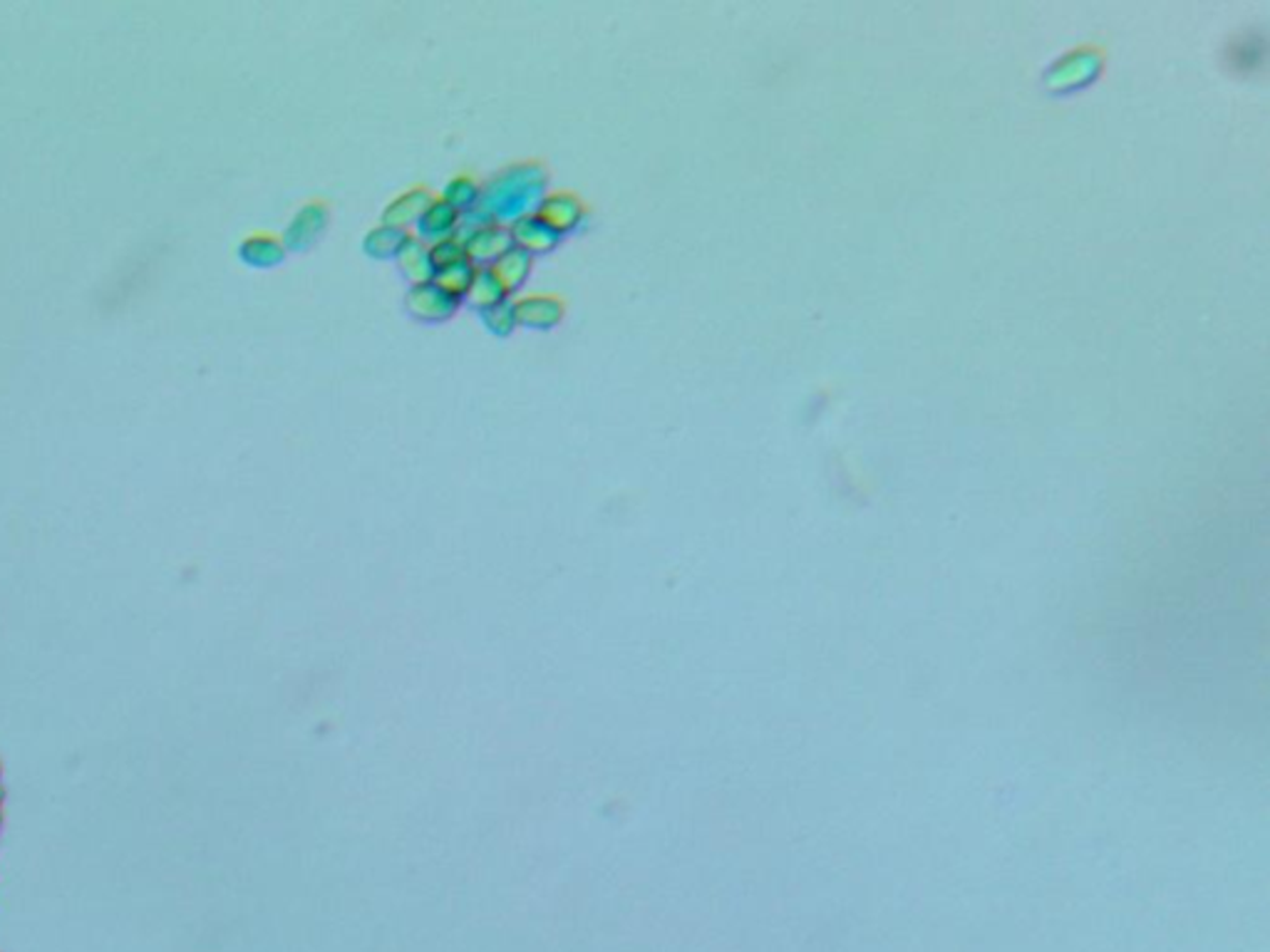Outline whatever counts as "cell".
<instances>
[{
    "label": "cell",
    "mask_w": 1270,
    "mask_h": 952,
    "mask_svg": "<svg viewBox=\"0 0 1270 952\" xmlns=\"http://www.w3.org/2000/svg\"><path fill=\"white\" fill-rule=\"evenodd\" d=\"M546 169L536 162L511 164L502 169L482 186L477 206L459 217L457 238H464L467 233L482 229V226H507L514 224L516 219L536 213L541 201L546 199Z\"/></svg>",
    "instance_id": "obj_1"
},
{
    "label": "cell",
    "mask_w": 1270,
    "mask_h": 952,
    "mask_svg": "<svg viewBox=\"0 0 1270 952\" xmlns=\"http://www.w3.org/2000/svg\"><path fill=\"white\" fill-rule=\"evenodd\" d=\"M462 243H464V256L470 258L477 268L495 266L499 258H502L511 249V246H514L507 226H499V224H489V226H482V229L470 231L462 238Z\"/></svg>",
    "instance_id": "obj_2"
},
{
    "label": "cell",
    "mask_w": 1270,
    "mask_h": 952,
    "mask_svg": "<svg viewBox=\"0 0 1270 952\" xmlns=\"http://www.w3.org/2000/svg\"><path fill=\"white\" fill-rule=\"evenodd\" d=\"M404 306L417 320H447L457 311L459 300L445 293L434 281L417 283L404 295Z\"/></svg>",
    "instance_id": "obj_3"
},
{
    "label": "cell",
    "mask_w": 1270,
    "mask_h": 952,
    "mask_svg": "<svg viewBox=\"0 0 1270 952\" xmlns=\"http://www.w3.org/2000/svg\"><path fill=\"white\" fill-rule=\"evenodd\" d=\"M536 217H539L546 226H552L559 236H564V233L578 229V226L584 224L586 206H584V201L576 197V194L554 192V194H546V199L541 201V206L536 209Z\"/></svg>",
    "instance_id": "obj_4"
},
{
    "label": "cell",
    "mask_w": 1270,
    "mask_h": 952,
    "mask_svg": "<svg viewBox=\"0 0 1270 952\" xmlns=\"http://www.w3.org/2000/svg\"><path fill=\"white\" fill-rule=\"evenodd\" d=\"M516 325L534 330H552L564 318V302L556 295H527L514 302Z\"/></svg>",
    "instance_id": "obj_5"
},
{
    "label": "cell",
    "mask_w": 1270,
    "mask_h": 952,
    "mask_svg": "<svg viewBox=\"0 0 1270 952\" xmlns=\"http://www.w3.org/2000/svg\"><path fill=\"white\" fill-rule=\"evenodd\" d=\"M507 229L516 249L527 251V254H546V251H554L556 246L561 243L559 233H556L552 226L543 224L536 213L516 219Z\"/></svg>",
    "instance_id": "obj_6"
},
{
    "label": "cell",
    "mask_w": 1270,
    "mask_h": 952,
    "mask_svg": "<svg viewBox=\"0 0 1270 952\" xmlns=\"http://www.w3.org/2000/svg\"><path fill=\"white\" fill-rule=\"evenodd\" d=\"M438 199L432 192L425 186H415L410 189V192H404L397 197L393 204H388V209L383 211V224L385 226H395V229H407V226L417 224V221L422 219V213H425L429 206H432V201Z\"/></svg>",
    "instance_id": "obj_7"
},
{
    "label": "cell",
    "mask_w": 1270,
    "mask_h": 952,
    "mask_svg": "<svg viewBox=\"0 0 1270 952\" xmlns=\"http://www.w3.org/2000/svg\"><path fill=\"white\" fill-rule=\"evenodd\" d=\"M459 213L457 209H452L450 204H447L445 199H434L432 206L422 213V219L417 221V233H420V241L422 243H438L442 238L454 236L457 233L459 226Z\"/></svg>",
    "instance_id": "obj_8"
},
{
    "label": "cell",
    "mask_w": 1270,
    "mask_h": 952,
    "mask_svg": "<svg viewBox=\"0 0 1270 952\" xmlns=\"http://www.w3.org/2000/svg\"><path fill=\"white\" fill-rule=\"evenodd\" d=\"M328 226V206L323 201H313V204L303 206L299 217H295L293 226L286 231V241L290 249H306V246H311L315 238L323 233V229Z\"/></svg>",
    "instance_id": "obj_9"
},
{
    "label": "cell",
    "mask_w": 1270,
    "mask_h": 952,
    "mask_svg": "<svg viewBox=\"0 0 1270 952\" xmlns=\"http://www.w3.org/2000/svg\"><path fill=\"white\" fill-rule=\"evenodd\" d=\"M395 258L397 263H400L402 273L413 281V286H417V283H429L434 279V263L432 258H429L427 243H422L413 233H407V241L402 243L400 254Z\"/></svg>",
    "instance_id": "obj_10"
},
{
    "label": "cell",
    "mask_w": 1270,
    "mask_h": 952,
    "mask_svg": "<svg viewBox=\"0 0 1270 952\" xmlns=\"http://www.w3.org/2000/svg\"><path fill=\"white\" fill-rule=\"evenodd\" d=\"M532 254H527V251L516 249V246H511V249L504 254L499 261L491 266V270L497 273V279L502 281V286L507 288V293L519 291L524 286V281H527V276L532 273Z\"/></svg>",
    "instance_id": "obj_11"
},
{
    "label": "cell",
    "mask_w": 1270,
    "mask_h": 952,
    "mask_svg": "<svg viewBox=\"0 0 1270 952\" xmlns=\"http://www.w3.org/2000/svg\"><path fill=\"white\" fill-rule=\"evenodd\" d=\"M464 298L472 308H477V311H486V308L507 300L509 293H507V288L502 286V281L497 279V273L491 270V266H484V268H477V276H474L470 291H467Z\"/></svg>",
    "instance_id": "obj_12"
},
{
    "label": "cell",
    "mask_w": 1270,
    "mask_h": 952,
    "mask_svg": "<svg viewBox=\"0 0 1270 952\" xmlns=\"http://www.w3.org/2000/svg\"><path fill=\"white\" fill-rule=\"evenodd\" d=\"M474 276H477V266L470 261V258H462V261L450 263V266L438 268L434 270V283L442 288L445 293H450L452 298L462 300L467 291H470Z\"/></svg>",
    "instance_id": "obj_13"
},
{
    "label": "cell",
    "mask_w": 1270,
    "mask_h": 952,
    "mask_svg": "<svg viewBox=\"0 0 1270 952\" xmlns=\"http://www.w3.org/2000/svg\"><path fill=\"white\" fill-rule=\"evenodd\" d=\"M404 241H407V231L380 224L377 229H372L368 236H365L363 249H365V254H370L372 258H395L397 254H400Z\"/></svg>",
    "instance_id": "obj_14"
},
{
    "label": "cell",
    "mask_w": 1270,
    "mask_h": 952,
    "mask_svg": "<svg viewBox=\"0 0 1270 952\" xmlns=\"http://www.w3.org/2000/svg\"><path fill=\"white\" fill-rule=\"evenodd\" d=\"M479 194H482V186H479L472 176L462 174V176H454L450 184L445 186L442 199H445L452 209H457L459 213H467L477 206Z\"/></svg>",
    "instance_id": "obj_15"
},
{
    "label": "cell",
    "mask_w": 1270,
    "mask_h": 952,
    "mask_svg": "<svg viewBox=\"0 0 1270 952\" xmlns=\"http://www.w3.org/2000/svg\"><path fill=\"white\" fill-rule=\"evenodd\" d=\"M479 315H482V323L499 338H507L509 333L516 327L514 300H509V298L497 302V306L486 308V311H479Z\"/></svg>",
    "instance_id": "obj_16"
},
{
    "label": "cell",
    "mask_w": 1270,
    "mask_h": 952,
    "mask_svg": "<svg viewBox=\"0 0 1270 952\" xmlns=\"http://www.w3.org/2000/svg\"><path fill=\"white\" fill-rule=\"evenodd\" d=\"M427 249H429V258H432V263H434V270L445 268V266H450V263H457V261H462V258H467L464 256V243L459 241L457 236L442 238V241H438V243H429Z\"/></svg>",
    "instance_id": "obj_17"
}]
</instances>
